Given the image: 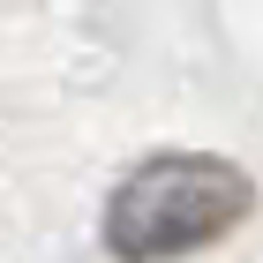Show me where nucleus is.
Segmentation results:
<instances>
[{
    "label": "nucleus",
    "instance_id": "f257e3e1",
    "mask_svg": "<svg viewBox=\"0 0 263 263\" xmlns=\"http://www.w3.org/2000/svg\"><path fill=\"white\" fill-rule=\"evenodd\" d=\"M248 211V173L226 158H196V151H165L143 158L113 203H105V248L121 263H165L188 248H211L226 226H241Z\"/></svg>",
    "mask_w": 263,
    "mask_h": 263
}]
</instances>
